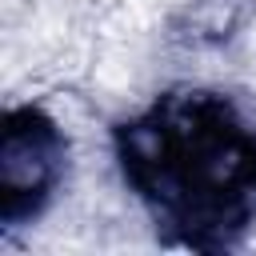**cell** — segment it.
Segmentation results:
<instances>
[{
	"mask_svg": "<svg viewBox=\"0 0 256 256\" xmlns=\"http://www.w3.org/2000/svg\"><path fill=\"white\" fill-rule=\"evenodd\" d=\"M68 140L64 128L36 112V108H12L0 128V216L4 224L32 220L44 200L52 196L60 172H64Z\"/></svg>",
	"mask_w": 256,
	"mask_h": 256,
	"instance_id": "6da1fadb",
	"label": "cell"
}]
</instances>
